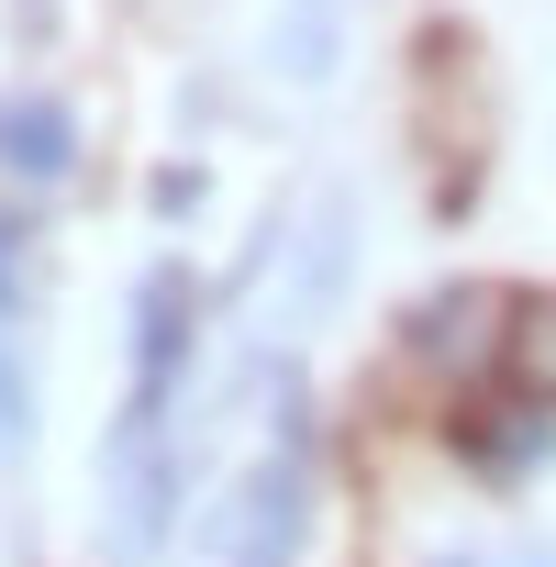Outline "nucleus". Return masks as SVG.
I'll return each mask as SVG.
<instances>
[{
	"instance_id": "1",
	"label": "nucleus",
	"mask_w": 556,
	"mask_h": 567,
	"mask_svg": "<svg viewBox=\"0 0 556 567\" xmlns=\"http://www.w3.org/2000/svg\"><path fill=\"white\" fill-rule=\"evenodd\" d=\"M101 478H112V567H145V556L167 545V512H178V445H167V423H156L145 401L123 412Z\"/></svg>"
},
{
	"instance_id": "2",
	"label": "nucleus",
	"mask_w": 556,
	"mask_h": 567,
	"mask_svg": "<svg viewBox=\"0 0 556 567\" xmlns=\"http://www.w3.org/2000/svg\"><path fill=\"white\" fill-rule=\"evenodd\" d=\"M512 334V312L478 290V278H456V290H434L412 323H401V346H412V368H445V379H467V368H490V346Z\"/></svg>"
},
{
	"instance_id": "3",
	"label": "nucleus",
	"mask_w": 556,
	"mask_h": 567,
	"mask_svg": "<svg viewBox=\"0 0 556 567\" xmlns=\"http://www.w3.org/2000/svg\"><path fill=\"white\" fill-rule=\"evenodd\" d=\"M301 523H312V467L278 456V467L245 489V512H234V556H223V567H301Z\"/></svg>"
},
{
	"instance_id": "4",
	"label": "nucleus",
	"mask_w": 556,
	"mask_h": 567,
	"mask_svg": "<svg viewBox=\"0 0 556 567\" xmlns=\"http://www.w3.org/2000/svg\"><path fill=\"white\" fill-rule=\"evenodd\" d=\"M178 368H189V278H178V267H156L145 290H134V401H145V412H167Z\"/></svg>"
},
{
	"instance_id": "5",
	"label": "nucleus",
	"mask_w": 556,
	"mask_h": 567,
	"mask_svg": "<svg viewBox=\"0 0 556 567\" xmlns=\"http://www.w3.org/2000/svg\"><path fill=\"white\" fill-rule=\"evenodd\" d=\"M456 456L478 478H534L556 456V401H490V412H467L456 423Z\"/></svg>"
},
{
	"instance_id": "6",
	"label": "nucleus",
	"mask_w": 556,
	"mask_h": 567,
	"mask_svg": "<svg viewBox=\"0 0 556 567\" xmlns=\"http://www.w3.org/2000/svg\"><path fill=\"white\" fill-rule=\"evenodd\" d=\"M0 156H12L23 178H56V167H68V123H56L45 101H23V112H0Z\"/></svg>"
},
{
	"instance_id": "7",
	"label": "nucleus",
	"mask_w": 556,
	"mask_h": 567,
	"mask_svg": "<svg viewBox=\"0 0 556 567\" xmlns=\"http://www.w3.org/2000/svg\"><path fill=\"white\" fill-rule=\"evenodd\" d=\"M512 368H523L534 401H556V301H523L512 312Z\"/></svg>"
},
{
	"instance_id": "8",
	"label": "nucleus",
	"mask_w": 556,
	"mask_h": 567,
	"mask_svg": "<svg viewBox=\"0 0 556 567\" xmlns=\"http://www.w3.org/2000/svg\"><path fill=\"white\" fill-rule=\"evenodd\" d=\"M334 45V0H290V68H323Z\"/></svg>"
},
{
	"instance_id": "9",
	"label": "nucleus",
	"mask_w": 556,
	"mask_h": 567,
	"mask_svg": "<svg viewBox=\"0 0 556 567\" xmlns=\"http://www.w3.org/2000/svg\"><path fill=\"white\" fill-rule=\"evenodd\" d=\"M23 434H34V401H23L12 357H0V456H23Z\"/></svg>"
},
{
	"instance_id": "10",
	"label": "nucleus",
	"mask_w": 556,
	"mask_h": 567,
	"mask_svg": "<svg viewBox=\"0 0 556 567\" xmlns=\"http://www.w3.org/2000/svg\"><path fill=\"white\" fill-rule=\"evenodd\" d=\"M200 200V167H156V212H189Z\"/></svg>"
},
{
	"instance_id": "11",
	"label": "nucleus",
	"mask_w": 556,
	"mask_h": 567,
	"mask_svg": "<svg viewBox=\"0 0 556 567\" xmlns=\"http://www.w3.org/2000/svg\"><path fill=\"white\" fill-rule=\"evenodd\" d=\"M0 301H12V245H0Z\"/></svg>"
}]
</instances>
